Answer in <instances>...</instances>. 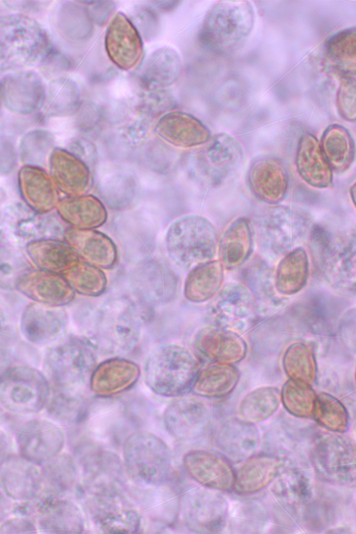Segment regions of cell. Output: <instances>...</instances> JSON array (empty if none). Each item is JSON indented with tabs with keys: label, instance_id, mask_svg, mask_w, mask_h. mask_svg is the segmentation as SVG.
Here are the masks:
<instances>
[{
	"label": "cell",
	"instance_id": "obj_1",
	"mask_svg": "<svg viewBox=\"0 0 356 534\" xmlns=\"http://www.w3.org/2000/svg\"><path fill=\"white\" fill-rule=\"evenodd\" d=\"M127 478L102 476L80 480L76 488L92 524L105 533H136L142 513L127 489Z\"/></svg>",
	"mask_w": 356,
	"mask_h": 534
},
{
	"label": "cell",
	"instance_id": "obj_2",
	"mask_svg": "<svg viewBox=\"0 0 356 534\" xmlns=\"http://www.w3.org/2000/svg\"><path fill=\"white\" fill-rule=\"evenodd\" d=\"M140 330L135 302L127 296L112 295L99 303L92 314L89 342L104 355H121L136 347Z\"/></svg>",
	"mask_w": 356,
	"mask_h": 534
},
{
	"label": "cell",
	"instance_id": "obj_3",
	"mask_svg": "<svg viewBox=\"0 0 356 534\" xmlns=\"http://www.w3.org/2000/svg\"><path fill=\"white\" fill-rule=\"evenodd\" d=\"M95 350L88 340L78 337L51 345L44 353L42 370L50 393L84 395L96 367Z\"/></svg>",
	"mask_w": 356,
	"mask_h": 534
},
{
	"label": "cell",
	"instance_id": "obj_4",
	"mask_svg": "<svg viewBox=\"0 0 356 534\" xmlns=\"http://www.w3.org/2000/svg\"><path fill=\"white\" fill-rule=\"evenodd\" d=\"M200 371V362L186 347L177 343L157 346L144 364L143 377L147 387L165 397L186 394Z\"/></svg>",
	"mask_w": 356,
	"mask_h": 534
},
{
	"label": "cell",
	"instance_id": "obj_5",
	"mask_svg": "<svg viewBox=\"0 0 356 534\" xmlns=\"http://www.w3.org/2000/svg\"><path fill=\"white\" fill-rule=\"evenodd\" d=\"M122 461L127 477L139 487L166 485L172 476L173 460L168 445L149 432H134L124 439Z\"/></svg>",
	"mask_w": 356,
	"mask_h": 534
},
{
	"label": "cell",
	"instance_id": "obj_6",
	"mask_svg": "<svg viewBox=\"0 0 356 534\" xmlns=\"http://www.w3.org/2000/svg\"><path fill=\"white\" fill-rule=\"evenodd\" d=\"M254 24V12L249 1H218L207 12L199 40L213 53L229 54L245 42Z\"/></svg>",
	"mask_w": 356,
	"mask_h": 534
},
{
	"label": "cell",
	"instance_id": "obj_7",
	"mask_svg": "<svg viewBox=\"0 0 356 534\" xmlns=\"http://www.w3.org/2000/svg\"><path fill=\"white\" fill-rule=\"evenodd\" d=\"M309 236L316 261L330 285L343 292L355 291V230L334 233L316 225Z\"/></svg>",
	"mask_w": 356,
	"mask_h": 534
},
{
	"label": "cell",
	"instance_id": "obj_8",
	"mask_svg": "<svg viewBox=\"0 0 356 534\" xmlns=\"http://www.w3.org/2000/svg\"><path fill=\"white\" fill-rule=\"evenodd\" d=\"M252 227L260 247L274 257L284 256L298 248L311 230L305 214L279 204H268L257 211Z\"/></svg>",
	"mask_w": 356,
	"mask_h": 534
},
{
	"label": "cell",
	"instance_id": "obj_9",
	"mask_svg": "<svg viewBox=\"0 0 356 534\" xmlns=\"http://www.w3.org/2000/svg\"><path fill=\"white\" fill-rule=\"evenodd\" d=\"M207 143L200 151L188 155L180 169V176L200 186L214 187L237 170L243 152L238 140L225 133L216 135Z\"/></svg>",
	"mask_w": 356,
	"mask_h": 534
},
{
	"label": "cell",
	"instance_id": "obj_10",
	"mask_svg": "<svg viewBox=\"0 0 356 534\" xmlns=\"http://www.w3.org/2000/svg\"><path fill=\"white\" fill-rule=\"evenodd\" d=\"M50 395L49 384L38 369L13 364L0 377V405L17 415H29L43 410Z\"/></svg>",
	"mask_w": 356,
	"mask_h": 534
},
{
	"label": "cell",
	"instance_id": "obj_11",
	"mask_svg": "<svg viewBox=\"0 0 356 534\" xmlns=\"http://www.w3.org/2000/svg\"><path fill=\"white\" fill-rule=\"evenodd\" d=\"M311 463L317 476L328 483L350 486L355 482V447L342 433L321 432L310 450Z\"/></svg>",
	"mask_w": 356,
	"mask_h": 534
},
{
	"label": "cell",
	"instance_id": "obj_12",
	"mask_svg": "<svg viewBox=\"0 0 356 534\" xmlns=\"http://www.w3.org/2000/svg\"><path fill=\"white\" fill-rule=\"evenodd\" d=\"M227 517V502L218 491L200 486L179 495L177 518L193 533H218L224 528Z\"/></svg>",
	"mask_w": 356,
	"mask_h": 534
},
{
	"label": "cell",
	"instance_id": "obj_13",
	"mask_svg": "<svg viewBox=\"0 0 356 534\" xmlns=\"http://www.w3.org/2000/svg\"><path fill=\"white\" fill-rule=\"evenodd\" d=\"M163 219L154 209L142 203L136 209L113 220V232L127 259L139 263L152 253Z\"/></svg>",
	"mask_w": 356,
	"mask_h": 534
},
{
	"label": "cell",
	"instance_id": "obj_14",
	"mask_svg": "<svg viewBox=\"0 0 356 534\" xmlns=\"http://www.w3.org/2000/svg\"><path fill=\"white\" fill-rule=\"evenodd\" d=\"M207 308L212 326L234 332L247 330L254 321L256 305L248 289L243 284H227L215 295Z\"/></svg>",
	"mask_w": 356,
	"mask_h": 534
},
{
	"label": "cell",
	"instance_id": "obj_15",
	"mask_svg": "<svg viewBox=\"0 0 356 534\" xmlns=\"http://www.w3.org/2000/svg\"><path fill=\"white\" fill-rule=\"evenodd\" d=\"M184 239L169 241V254L175 262L191 269L212 261L218 236L211 222L201 216H191L184 221Z\"/></svg>",
	"mask_w": 356,
	"mask_h": 534
},
{
	"label": "cell",
	"instance_id": "obj_16",
	"mask_svg": "<svg viewBox=\"0 0 356 534\" xmlns=\"http://www.w3.org/2000/svg\"><path fill=\"white\" fill-rule=\"evenodd\" d=\"M19 455L42 465L60 454L66 442L60 425L49 418H35L22 424L15 437Z\"/></svg>",
	"mask_w": 356,
	"mask_h": 534
},
{
	"label": "cell",
	"instance_id": "obj_17",
	"mask_svg": "<svg viewBox=\"0 0 356 534\" xmlns=\"http://www.w3.org/2000/svg\"><path fill=\"white\" fill-rule=\"evenodd\" d=\"M210 412L197 396L176 397L165 407L163 422L165 430L175 439L188 442L200 437L207 428Z\"/></svg>",
	"mask_w": 356,
	"mask_h": 534
},
{
	"label": "cell",
	"instance_id": "obj_18",
	"mask_svg": "<svg viewBox=\"0 0 356 534\" xmlns=\"http://www.w3.org/2000/svg\"><path fill=\"white\" fill-rule=\"evenodd\" d=\"M67 315L60 307L31 302L23 309L19 330L23 338L37 346L54 344L65 334Z\"/></svg>",
	"mask_w": 356,
	"mask_h": 534
},
{
	"label": "cell",
	"instance_id": "obj_19",
	"mask_svg": "<svg viewBox=\"0 0 356 534\" xmlns=\"http://www.w3.org/2000/svg\"><path fill=\"white\" fill-rule=\"evenodd\" d=\"M132 289L145 302L154 306L172 301L177 293L178 282L167 266L155 260L138 263L130 275Z\"/></svg>",
	"mask_w": 356,
	"mask_h": 534
},
{
	"label": "cell",
	"instance_id": "obj_20",
	"mask_svg": "<svg viewBox=\"0 0 356 534\" xmlns=\"http://www.w3.org/2000/svg\"><path fill=\"white\" fill-rule=\"evenodd\" d=\"M182 464L187 475L202 487L218 492L233 490L234 469L220 453L191 450L184 455Z\"/></svg>",
	"mask_w": 356,
	"mask_h": 534
},
{
	"label": "cell",
	"instance_id": "obj_21",
	"mask_svg": "<svg viewBox=\"0 0 356 534\" xmlns=\"http://www.w3.org/2000/svg\"><path fill=\"white\" fill-rule=\"evenodd\" d=\"M36 513L37 528L47 533H81L86 528L80 507L64 496L40 494Z\"/></svg>",
	"mask_w": 356,
	"mask_h": 534
},
{
	"label": "cell",
	"instance_id": "obj_22",
	"mask_svg": "<svg viewBox=\"0 0 356 534\" xmlns=\"http://www.w3.org/2000/svg\"><path fill=\"white\" fill-rule=\"evenodd\" d=\"M104 46L111 61L124 70L136 67L143 56L141 36L134 23L121 12L117 13L108 24Z\"/></svg>",
	"mask_w": 356,
	"mask_h": 534
},
{
	"label": "cell",
	"instance_id": "obj_23",
	"mask_svg": "<svg viewBox=\"0 0 356 534\" xmlns=\"http://www.w3.org/2000/svg\"><path fill=\"white\" fill-rule=\"evenodd\" d=\"M39 465L21 455H10L0 466V489L10 499L19 502L38 497L44 488Z\"/></svg>",
	"mask_w": 356,
	"mask_h": 534
},
{
	"label": "cell",
	"instance_id": "obj_24",
	"mask_svg": "<svg viewBox=\"0 0 356 534\" xmlns=\"http://www.w3.org/2000/svg\"><path fill=\"white\" fill-rule=\"evenodd\" d=\"M248 182L252 193L268 204H278L286 197L289 176L283 163L274 156H263L250 165Z\"/></svg>",
	"mask_w": 356,
	"mask_h": 534
},
{
	"label": "cell",
	"instance_id": "obj_25",
	"mask_svg": "<svg viewBox=\"0 0 356 534\" xmlns=\"http://www.w3.org/2000/svg\"><path fill=\"white\" fill-rule=\"evenodd\" d=\"M95 179L99 193L113 208L129 206L139 191L138 173L123 165H100L96 170Z\"/></svg>",
	"mask_w": 356,
	"mask_h": 534
},
{
	"label": "cell",
	"instance_id": "obj_26",
	"mask_svg": "<svg viewBox=\"0 0 356 534\" xmlns=\"http://www.w3.org/2000/svg\"><path fill=\"white\" fill-rule=\"evenodd\" d=\"M140 375L138 366L122 359H109L97 366L89 380L91 391L101 398H108L131 388Z\"/></svg>",
	"mask_w": 356,
	"mask_h": 534
},
{
	"label": "cell",
	"instance_id": "obj_27",
	"mask_svg": "<svg viewBox=\"0 0 356 534\" xmlns=\"http://www.w3.org/2000/svg\"><path fill=\"white\" fill-rule=\"evenodd\" d=\"M154 131L166 142L184 147L198 146L211 139L209 130L201 121L181 111L165 113L157 121Z\"/></svg>",
	"mask_w": 356,
	"mask_h": 534
},
{
	"label": "cell",
	"instance_id": "obj_28",
	"mask_svg": "<svg viewBox=\"0 0 356 534\" xmlns=\"http://www.w3.org/2000/svg\"><path fill=\"white\" fill-rule=\"evenodd\" d=\"M195 347L202 356L229 364L241 362L247 352L246 343L238 334L212 325L199 332Z\"/></svg>",
	"mask_w": 356,
	"mask_h": 534
},
{
	"label": "cell",
	"instance_id": "obj_29",
	"mask_svg": "<svg viewBox=\"0 0 356 534\" xmlns=\"http://www.w3.org/2000/svg\"><path fill=\"white\" fill-rule=\"evenodd\" d=\"M15 289L33 302L49 306L61 307L74 298V291L67 281L51 274H23Z\"/></svg>",
	"mask_w": 356,
	"mask_h": 534
},
{
	"label": "cell",
	"instance_id": "obj_30",
	"mask_svg": "<svg viewBox=\"0 0 356 534\" xmlns=\"http://www.w3.org/2000/svg\"><path fill=\"white\" fill-rule=\"evenodd\" d=\"M283 462L271 454L252 455L234 469L233 490L241 495L259 492L273 483Z\"/></svg>",
	"mask_w": 356,
	"mask_h": 534
},
{
	"label": "cell",
	"instance_id": "obj_31",
	"mask_svg": "<svg viewBox=\"0 0 356 534\" xmlns=\"http://www.w3.org/2000/svg\"><path fill=\"white\" fill-rule=\"evenodd\" d=\"M296 166L299 176L308 185L316 188L332 186L333 171L320 142L310 133L304 134L299 140Z\"/></svg>",
	"mask_w": 356,
	"mask_h": 534
},
{
	"label": "cell",
	"instance_id": "obj_32",
	"mask_svg": "<svg viewBox=\"0 0 356 534\" xmlns=\"http://www.w3.org/2000/svg\"><path fill=\"white\" fill-rule=\"evenodd\" d=\"M252 246L249 220L245 217L238 218L228 225L219 241L218 261L225 269H236L249 259Z\"/></svg>",
	"mask_w": 356,
	"mask_h": 534
},
{
	"label": "cell",
	"instance_id": "obj_33",
	"mask_svg": "<svg viewBox=\"0 0 356 534\" xmlns=\"http://www.w3.org/2000/svg\"><path fill=\"white\" fill-rule=\"evenodd\" d=\"M181 61L172 49L163 47L154 51L146 61L140 80L148 90H160L175 83L179 76Z\"/></svg>",
	"mask_w": 356,
	"mask_h": 534
},
{
	"label": "cell",
	"instance_id": "obj_34",
	"mask_svg": "<svg viewBox=\"0 0 356 534\" xmlns=\"http://www.w3.org/2000/svg\"><path fill=\"white\" fill-rule=\"evenodd\" d=\"M272 494L284 508L296 510L309 500L311 483L305 472L298 467H281L272 483Z\"/></svg>",
	"mask_w": 356,
	"mask_h": 534
},
{
	"label": "cell",
	"instance_id": "obj_35",
	"mask_svg": "<svg viewBox=\"0 0 356 534\" xmlns=\"http://www.w3.org/2000/svg\"><path fill=\"white\" fill-rule=\"evenodd\" d=\"M239 381V372L233 365L213 362L200 371L193 385L200 397L219 398L231 394Z\"/></svg>",
	"mask_w": 356,
	"mask_h": 534
},
{
	"label": "cell",
	"instance_id": "obj_36",
	"mask_svg": "<svg viewBox=\"0 0 356 534\" xmlns=\"http://www.w3.org/2000/svg\"><path fill=\"white\" fill-rule=\"evenodd\" d=\"M309 261L304 248L298 247L286 254L279 262L274 275V285L280 295H293L307 284Z\"/></svg>",
	"mask_w": 356,
	"mask_h": 534
},
{
	"label": "cell",
	"instance_id": "obj_37",
	"mask_svg": "<svg viewBox=\"0 0 356 534\" xmlns=\"http://www.w3.org/2000/svg\"><path fill=\"white\" fill-rule=\"evenodd\" d=\"M320 144L332 171L339 174L350 169L355 150L352 135L346 127L337 124L328 126Z\"/></svg>",
	"mask_w": 356,
	"mask_h": 534
},
{
	"label": "cell",
	"instance_id": "obj_38",
	"mask_svg": "<svg viewBox=\"0 0 356 534\" xmlns=\"http://www.w3.org/2000/svg\"><path fill=\"white\" fill-rule=\"evenodd\" d=\"M44 488L56 496H64L76 490L80 471L74 458L60 453L42 465Z\"/></svg>",
	"mask_w": 356,
	"mask_h": 534
},
{
	"label": "cell",
	"instance_id": "obj_39",
	"mask_svg": "<svg viewBox=\"0 0 356 534\" xmlns=\"http://www.w3.org/2000/svg\"><path fill=\"white\" fill-rule=\"evenodd\" d=\"M214 438L217 446L232 457L248 458L256 448L258 433L253 425L238 420L220 425Z\"/></svg>",
	"mask_w": 356,
	"mask_h": 534
},
{
	"label": "cell",
	"instance_id": "obj_40",
	"mask_svg": "<svg viewBox=\"0 0 356 534\" xmlns=\"http://www.w3.org/2000/svg\"><path fill=\"white\" fill-rule=\"evenodd\" d=\"M223 270L222 264L216 260L194 268L186 280V298L192 302H202L215 296L222 284Z\"/></svg>",
	"mask_w": 356,
	"mask_h": 534
},
{
	"label": "cell",
	"instance_id": "obj_41",
	"mask_svg": "<svg viewBox=\"0 0 356 534\" xmlns=\"http://www.w3.org/2000/svg\"><path fill=\"white\" fill-rule=\"evenodd\" d=\"M281 403V392L275 387H262L253 389L241 400L238 407V419L254 425L272 416Z\"/></svg>",
	"mask_w": 356,
	"mask_h": 534
},
{
	"label": "cell",
	"instance_id": "obj_42",
	"mask_svg": "<svg viewBox=\"0 0 356 534\" xmlns=\"http://www.w3.org/2000/svg\"><path fill=\"white\" fill-rule=\"evenodd\" d=\"M166 485L159 487H139L132 496L138 508L151 518L159 521L170 523L177 518L179 496L167 491Z\"/></svg>",
	"mask_w": 356,
	"mask_h": 534
},
{
	"label": "cell",
	"instance_id": "obj_43",
	"mask_svg": "<svg viewBox=\"0 0 356 534\" xmlns=\"http://www.w3.org/2000/svg\"><path fill=\"white\" fill-rule=\"evenodd\" d=\"M355 28L343 29L332 35L325 43L328 64L343 78L355 76Z\"/></svg>",
	"mask_w": 356,
	"mask_h": 534
},
{
	"label": "cell",
	"instance_id": "obj_44",
	"mask_svg": "<svg viewBox=\"0 0 356 534\" xmlns=\"http://www.w3.org/2000/svg\"><path fill=\"white\" fill-rule=\"evenodd\" d=\"M282 364L290 379L312 385L316 378L315 357L311 349L302 342L293 343L286 349Z\"/></svg>",
	"mask_w": 356,
	"mask_h": 534
},
{
	"label": "cell",
	"instance_id": "obj_45",
	"mask_svg": "<svg viewBox=\"0 0 356 534\" xmlns=\"http://www.w3.org/2000/svg\"><path fill=\"white\" fill-rule=\"evenodd\" d=\"M280 392L281 403L288 412L300 419L313 417L317 394L311 385L289 379Z\"/></svg>",
	"mask_w": 356,
	"mask_h": 534
},
{
	"label": "cell",
	"instance_id": "obj_46",
	"mask_svg": "<svg viewBox=\"0 0 356 534\" xmlns=\"http://www.w3.org/2000/svg\"><path fill=\"white\" fill-rule=\"evenodd\" d=\"M245 286L260 301L268 305L281 302L278 296H275L274 275H272L270 267L262 260L254 259L243 272Z\"/></svg>",
	"mask_w": 356,
	"mask_h": 534
},
{
	"label": "cell",
	"instance_id": "obj_47",
	"mask_svg": "<svg viewBox=\"0 0 356 534\" xmlns=\"http://www.w3.org/2000/svg\"><path fill=\"white\" fill-rule=\"evenodd\" d=\"M313 417L330 432L343 433L349 428L346 408L337 398L327 393L317 395Z\"/></svg>",
	"mask_w": 356,
	"mask_h": 534
},
{
	"label": "cell",
	"instance_id": "obj_48",
	"mask_svg": "<svg viewBox=\"0 0 356 534\" xmlns=\"http://www.w3.org/2000/svg\"><path fill=\"white\" fill-rule=\"evenodd\" d=\"M67 282L74 291L86 296H99L106 287L104 274L95 267L85 263L78 264L72 268Z\"/></svg>",
	"mask_w": 356,
	"mask_h": 534
},
{
	"label": "cell",
	"instance_id": "obj_49",
	"mask_svg": "<svg viewBox=\"0 0 356 534\" xmlns=\"http://www.w3.org/2000/svg\"><path fill=\"white\" fill-rule=\"evenodd\" d=\"M26 268L25 260L19 253L9 249L0 250V289L5 291L14 289Z\"/></svg>",
	"mask_w": 356,
	"mask_h": 534
},
{
	"label": "cell",
	"instance_id": "obj_50",
	"mask_svg": "<svg viewBox=\"0 0 356 534\" xmlns=\"http://www.w3.org/2000/svg\"><path fill=\"white\" fill-rule=\"evenodd\" d=\"M337 106L341 116L350 122L355 120V76L343 77L337 94Z\"/></svg>",
	"mask_w": 356,
	"mask_h": 534
},
{
	"label": "cell",
	"instance_id": "obj_51",
	"mask_svg": "<svg viewBox=\"0 0 356 534\" xmlns=\"http://www.w3.org/2000/svg\"><path fill=\"white\" fill-rule=\"evenodd\" d=\"M174 100L169 93L161 90H152L141 102L140 106L145 113L158 114L170 110Z\"/></svg>",
	"mask_w": 356,
	"mask_h": 534
},
{
	"label": "cell",
	"instance_id": "obj_52",
	"mask_svg": "<svg viewBox=\"0 0 356 534\" xmlns=\"http://www.w3.org/2000/svg\"><path fill=\"white\" fill-rule=\"evenodd\" d=\"M36 524L27 516L16 515L0 523V533H33Z\"/></svg>",
	"mask_w": 356,
	"mask_h": 534
},
{
	"label": "cell",
	"instance_id": "obj_53",
	"mask_svg": "<svg viewBox=\"0 0 356 534\" xmlns=\"http://www.w3.org/2000/svg\"><path fill=\"white\" fill-rule=\"evenodd\" d=\"M136 22L146 38H152L157 33L159 21L153 10L143 6L136 13Z\"/></svg>",
	"mask_w": 356,
	"mask_h": 534
},
{
	"label": "cell",
	"instance_id": "obj_54",
	"mask_svg": "<svg viewBox=\"0 0 356 534\" xmlns=\"http://www.w3.org/2000/svg\"><path fill=\"white\" fill-rule=\"evenodd\" d=\"M89 15L92 20L100 25L104 24L115 8L113 1H89Z\"/></svg>",
	"mask_w": 356,
	"mask_h": 534
},
{
	"label": "cell",
	"instance_id": "obj_55",
	"mask_svg": "<svg viewBox=\"0 0 356 534\" xmlns=\"http://www.w3.org/2000/svg\"><path fill=\"white\" fill-rule=\"evenodd\" d=\"M13 439L10 435L0 428V466L12 455Z\"/></svg>",
	"mask_w": 356,
	"mask_h": 534
},
{
	"label": "cell",
	"instance_id": "obj_56",
	"mask_svg": "<svg viewBox=\"0 0 356 534\" xmlns=\"http://www.w3.org/2000/svg\"><path fill=\"white\" fill-rule=\"evenodd\" d=\"M13 508L10 499L0 490V523L8 517L12 512Z\"/></svg>",
	"mask_w": 356,
	"mask_h": 534
},
{
	"label": "cell",
	"instance_id": "obj_57",
	"mask_svg": "<svg viewBox=\"0 0 356 534\" xmlns=\"http://www.w3.org/2000/svg\"><path fill=\"white\" fill-rule=\"evenodd\" d=\"M13 357L6 348L0 346V377L13 366Z\"/></svg>",
	"mask_w": 356,
	"mask_h": 534
},
{
	"label": "cell",
	"instance_id": "obj_58",
	"mask_svg": "<svg viewBox=\"0 0 356 534\" xmlns=\"http://www.w3.org/2000/svg\"><path fill=\"white\" fill-rule=\"evenodd\" d=\"M152 3L156 4V6L163 10H170L175 8L180 2L179 1H154Z\"/></svg>",
	"mask_w": 356,
	"mask_h": 534
},
{
	"label": "cell",
	"instance_id": "obj_59",
	"mask_svg": "<svg viewBox=\"0 0 356 534\" xmlns=\"http://www.w3.org/2000/svg\"><path fill=\"white\" fill-rule=\"evenodd\" d=\"M4 325V314L3 311L0 308V334L3 328Z\"/></svg>",
	"mask_w": 356,
	"mask_h": 534
},
{
	"label": "cell",
	"instance_id": "obj_60",
	"mask_svg": "<svg viewBox=\"0 0 356 534\" xmlns=\"http://www.w3.org/2000/svg\"><path fill=\"white\" fill-rule=\"evenodd\" d=\"M355 184H353V185L350 188V195L352 196V200L353 202H355Z\"/></svg>",
	"mask_w": 356,
	"mask_h": 534
}]
</instances>
